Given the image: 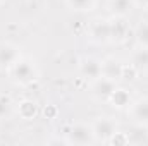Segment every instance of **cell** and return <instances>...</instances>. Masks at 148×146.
<instances>
[{
    "instance_id": "obj_1",
    "label": "cell",
    "mask_w": 148,
    "mask_h": 146,
    "mask_svg": "<svg viewBox=\"0 0 148 146\" xmlns=\"http://www.w3.org/2000/svg\"><path fill=\"white\" fill-rule=\"evenodd\" d=\"M7 76H9V81L14 83L16 86L26 88V86H31L33 83H36L40 72H38L36 64L31 59L21 57L16 64H12L7 69Z\"/></svg>"
},
{
    "instance_id": "obj_2",
    "label": "cell",
    "mask_w": 148,
    "mask_h": 146,
    "mask_svg": "<svg viewBox=\"0 0 148 146\" xmlns=\"http://www.w3.org/2000/svg\"><path fill=\"white\" fill-rule=\"evenodd\" d=\"M64 139H66V145L74 146H88L97 143L93 127H91V124H86V122H76L73 126H69Z\"/></svg>"
},
{
    "instance_id": "obj_3",
    "label": "cell",
    "mask_w": 148,
    "mask_h": 146,
    "mask_svg": "<svg viewBox=\"0 0 148 146\" xmlns=\"http://www.w3.org/2000/svg\"><path fill=\"white\" fill-rule=\"evenodd\" d=\"M88 36L95 45L110 43V21L107 17H95L88 24Z\"/></svg>"
},
{
    "instance_id": "obj_4",
    "label": "cell",
    "mask_w": 148,
    "mask_h": 146,
    "mask_svg": "<svg viewBox=\"0 0 148 146\" xmlns=\"http://www.w3.org/2000/svg\"><path fill=\"white\" fill-rule=\"evenodd\" d=\"M93 127V134H95V141L97 143H107L110 139V136L119 129L117 120L110 115H103V117H97L91 122Z\"/></svg>"
},
{
    "instance_id": "obj_5",
    "label": "cell",
    "mask_w": 148,
    "mask_h": 146,
    "mask_svg": "<svg viewBox=\"0 0 148 146\" xmlns=\"http://www.w3.org/2000/svg\"><path fill=\"white\" fill-rule=\"evenodd\" d=\"M117 86H119L117 81L109 79V77H105V76H100L98 79L91 81V84H90V93H91V96H93L97 102L107 103L109 98H110V95L114 93V89H115Z\"/></svg>"
},
{
    "instance_id": "obj_6",
    "label": "cell",
    "mask_w": 148,
    "mask_h": 146,
    "mask_svg": "<svg viewBox=\"0 0 148 146\" xmlns=\"http://www.w3.org/2000/svg\"><path fill=\"white\" fill-rule=\"evenodd\" d=\"M109 21H110V43H115V45L126 43L131 35V24L127 17L112 16Z\"/></svg>"
},
{
    "instance_id": "obj_7",
    "label": "cell",
    "mask_w": 148,
    "mask_h": 146,
    "mask_svg": "<svg viewBox=\"0 0 148 146\" xmlns=\"http://www.w3.org/2000/svg\"><path fill=\"white\" fill-rule=\"evenodd\" d=\"M79 74L84 81H95L102 76V60L97 59V57H91V55H86V57H81L79 59Z\"/></svg>"
},
{
    "instance_id": "obj_8",
    "label": "cell",
    "mask_w": 148,
    "mask_h": 146,
    "mask_svg": "<svg viewBox=\"0 0 148 146\" xmlns=\"http://www.w3.org/2000/svg\"><path fill=\"white\" fill-rule=\"evenodd\" d=\"M23 57L21 48L10 41H0V71H7Z\"/></svg>"
},
{
    "instance_id": "obj_9",
    "label": "cell",
    "mask_w": 148,
    "mask_h": 146,
    "mask_svg": "<svg viewBox=\"0 0 148 146\" xmlns=\"http://www.w3.org/2000/svg\"><path fill=\"white\" fill-rule=\"evenodd\" d=\"M134 100H133V95H131V91L127 89V88H122V86H117L115 89H114V93L110 95V98H109V105H110L112 108L119 110V112H122V110H129L131 107V103H133Z\"/></svg>"
},
{
    "instance_id": "obj_10",
    "label": "cell",
    "mask_w": 148,
    "mask_h": 146,
    "mask_svg": "<svg viewBox=\"0 0 148 146\" xmlns=\"http://www.w3.org/2000/svg\"><path fill=\"white\" fill-rule=\"evenodd\" d=\"M127 112L134 124L148 126V96H141V98L134 100Z\"/></svg>"
},
{
    "instance_id": "obj_11",
    "label": "cell",
    "mask_w": 148,
    "mask_h": 146,
    "mask_svg": "<svg viewBox=\"0 0 148 146\" xmlns=\"http://www.w3.org/2000/svg\"><path fill=\"white\" fill-rule=\"evenodd\" d=\"M16 112L19 115V119L29 122V120H35L40 113V105H38L36 100L33 98H23L17 105H16Z\"/></svg>"
},
{
    "instance_id": "obj_12",
    "label": "cell",
    "mask_w": 148,
    "mask_h": 146,
    "mask_svg": "<svg viewBox=\"0 0 148 146\" xmlns=\"http://www.w3.org/2000/svg\"><path fill=\"white\" fill-rule=\"evenodd\" d=\"M122 62L115 57H109L105 60H102V76L114 79V81H122Z\"/></svg>"
},
{
    "instance_id": "obj_13",
    "label": "cell",
    "mask_w": 148,
    "mask_h": 146,
    "mask_svg": "<svg viewBox=\"0 0 148 146\" xmlns=\"http://www.w3.org/2000/svg\"><path fill=\"white\" fill-rule=\"evenodd\" d=\"M134 9V0H109V10L112 16L127 17Z\"/></svg>"
},
{
    "instance_id": "obj_14",
    "label": "cell",
    "mask_w": 148,
    "mask_h": 146,
    "mask_svg": "<svg viewBox=\"0 0 148 146\" xmlns=\"http://www.w3.org/2000/svg\"><path fill=\"white\" fill-rule=\"evenodd\" d=\"M131 64L140 72H148V48H145V46H136L131 52Z\"/></svg>"
},
{
    "instance_id": "obj_15",
    "label": "cell",
    "mask_w": 148,
    "mask_h": 146,
    "mask_svg": "<svg viewBox=\"0 0 148 146\" xmlns=\"http://www.w3.org/2000/svg\"><path fill=\"white\" fill-rule=\"evenodd\" d=\"M129 134V143L131 145H148V126L134 124L133 131Z\"/></svg>"
},
{
    "instance_id": "obj_16",
    "label": "cell",
    "mask_w": 148,
    "mask_h": 146,
    "mask_svg": "<svg viewBox=\"0 0 148 146\" xmlns=\"http://www.w3.org/2000/svg\"><path fill=\"white\" fill-rule=\"evenodd\" d=\"M66 5L74 12L86 14V12H91L95 9L97 0H66Z\"/></svg>"
},
{
    "instance_id": "obj_17",
    "label": "cell",
    "mask_w": 148,
    "mask_h": 146,
    "mask_svg": "<svg viewBox=\"0 0 148 146\" xmlns=\"http://www.w3.org/2000/svg\"><path fill=\"white\" fill-rule=\"evenodd\" d=\"M134 41L136 46L148 48V21H141L134 29Z\"/></svg>"
},
{
    "instance_id": "obj_18",
    "label": "cell",
    "mask_w": 148,
    "mask_h": 146,
    "mask_svg": "<svg viewBox=\"0 0 148 146\" xmlns=\"http://www.w3.org/2000/svg\"><path fill=\"white\" fill-rule=\"evenodd\" d=\"M12 108H14L12 98H10L9 95H3V93H0V120H3V119L10 117Z\"/></svg>"
},
{
    "instance_id": "obj_19",
    "label": "cell",
    "mask_w": 148,
    "mask_h": 146,
    "mask_svg": "<svg viewBox=\"0 0 148 146\" xmlns=\"http://www.w3.org/2000/svg\"><path fill=\"white\" fill-rule=\"evenodd\" d=\"M107 145H110V146H127V145H131V143H129V134L117 129V131L110 136V139L107 141Z\"/></svg>"
},
{
    "instance_id": "obj_20",
    "label": "cell",
    "mask_w": 148,
    "mask_h": 146,
    "mask_svg": "<svg viewBox=\"0 0 148 146\" xmlns=\"http://www.w3.org/2000/svg\"><path fill=\"white\" fill-rule=\"evenodd\" d=\"M140 71L129 62V64H124L122 65V79L124 81H129V83H133V81H136L138 77H140Z\"/></svg>"
},
{
    "instance_id": "obj_21",
    "label": "cell",
    "mask_w": 148,
    "mask_h": 146,
    "mask_svg": "<svg viewBox=\"0 0 148 146\" xmlns=\"http://www.w3.org/2000/svg\"><path fill=\"white\" fill-rule=\"evenodd\" d=\"M43 115H45V119H48V120H53V119H57L59 117V108H57V105H45V108H43Z\"/></svg>"
},
{
    "instance_id": "obj_22",
    "label": "cell",
    "mask_w": 148,
    "mask_h": 146,
    "mask_svg": "<svg viewBox=\"0 0 148 146\" xmlns=\"http://www.w3.org/2000/svg\"><path fill=\"white\" fill-rule=\"evenodd\" d=\"M134 7H140V9H148V0H134Z\"/></svg>"
},
{
    "instance_id": "obj_23",
    "label": "cell",
    "mask_w": 148,
    "mask_h": 146,
    "mask_svg": "<svg viewBox=\"0 0 148 146\" xmlns=\"http://www.w3.org/2000/svg\"><path fill=\"white\" fill-rule=\"evenodd\" d=\"M3 2H5V0H0V5H2V3H3Z\"/></svg>"
}]
</instances>
